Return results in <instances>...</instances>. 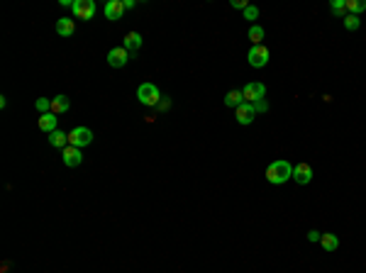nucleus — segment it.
<instances>
[{"label":"nucleus","instance_id":"1","mask_svg":"<svg viewBox=\"0 0 366 273\" xmlns=\"http://www.w3.org/2000/svg\"><path fill=\"white\" fill-rule=\"evenodd\" d=\"M288 178H293V166L286 159H278L274 164H269L266 181L271 186H283V183H288Z\"/></svg>","mask_w":366,"mask_h":273},{"label":"nucleus","instance_id":"2","mask_svg":"<svg viewBox=\"0 0 366 273\" xmlns=\"http://www.w3.org/2000/svg\"><path fill=\"white\" fill-rule=\"evenodd\" d=\"M161 98H164L161 90H159L152 81H147V83H142V86L137 88V100H139L142 105H147V108H156Z\"/></svg>","mask_w":366,"mask_h":273},{"label":"nucleus","instance_id":"3","mask_svg":"<svg viewBox=\"0 0 366 273\" xmlns=\"http://www.w3.org/2000/svg\"><path fill=\"white\" fill-rule=\"evenodd\" d=\"M242 95H244V103L254 105V103H259V100H266V86H264V83H259V81L247 83V86L242 88Z\"/></svg>","mask_w":366,"mask_h":273},{"label":"nucleus","instance_id":"4","mask_svg":"<svg viewBox=\"0 0 366 273\" xmlns=\"http://www.w3.org/2000/svg\"><path fill=\"white\" fill-rule=\"evenodd\" d=\"M68 144L76 146V149H83V146L93 144V130H88V127H76V130H71L68 132Z\"/></svg>","mask_w":366,"mask_h":273},{"label":"nucleus","instance_id":"5","mask_svg":"<svg viewBox=\"0 0 366 273\" xmlns=\"http://www.w3.org/2000/svg\"><path fill=\"white\" fill-rule=\"evenodd\" d=\"M269 59H271V54H269V46H264V44L261 46H252L249 54H247V61L254 68H264L269 64Z\"/></svg>","mask_w":366,"mask_h":273},{"label":"nucleus","instance_id":"6","mask_svg":"<svg viewBox=\"0 0 366 273\" xmlns=\"http://www.w3.org/2000/svg\"><path fill=\"white\" fill-rule=\"evenodd\" d=\"M71 10H74V15H76L78 20L88 22L95 17V10H98V8H95L93 0H74V8H71Z\"/></svg>","mask_w":366,"mask_h":273},{"label":"nucleus","instance_id":"7","mask_svg":"<svg viewBox=\"0 0 366 273\" xmlns=\"http://www.w3.org/2000/svg\"><path fill=\"white\" fill-rule=\"evenodd\" d=\"M127 61H130V52H127L125 46H115V49L108 52V64H110L112 68H122Z\"/></svg>","mask_w":366,"mask_h":273},{"label":"nucleus","instance_id":"8","mask_svg":"<svg viewBox=\"0 0 366 273\" xmlns=\"http://www.w3.org/2000/svg\"><path fill=\"white\" fill-rule=\"evenodd\" d=\"M293 181L298 183V186H308L312 181V168L305 161L303 164H296L293 166Z\"/></svg>","mask_w":366,"mask_h":273},{"label":"nucleus","instance_id":"9","mask_svg":"<svg viewBox=\"0 0 366 273\" xmlns=\"http://www.w3.org/2000/svg\"><path fill=\"white\" fill-rule=\"evenodd\" d=\"M103 12H105V20L117 22L122 17V12H125V3H122V0H108Z\"/></svg>","mask_w":366,"mask_h":273},{"label":"nucleus","instance_id":"10","mask_svg":"<svg viewBox=\"0 0 366 273\" xmlns=\"http://www.w3.org/2000/svg\"><path fill=\"white\" fill-rule=\"evenodd\" d=\"M61 156H64V164H66L68 168H76V166H81V161H83V154H81V149L71 146V144H68L66 149H61Z\"/></svg>","mask_w":366,"mask_h":273},{"label":"nucleus","instance_id":"11","mask_svg":"<svg viewBox=\"0 0 366 273\" xmlns=\"http://www.w3.org/2000/svg\"><path fill=\"white\" fill-rule=\"evenodd\" d=\"M234 115H237V122H239V125H252L256 112H254V108H252L249 103H242L239 108L234 110Z\"/></svg>","mask_w":366,"mask_h":273},{"label":"nucleus","instance_id":"12","mask_svg":"<svg viewBox=\"0 0 366 273\" xmlns=\"http://www.w3.org/2000/svg\"><path fill=\"white\" fill-rule=\"evenodd\" d=\"M56 34L59 37H74V32H76V24H74V20L71 17H61V20H56Z\"/></svg>","mask_w":366,"mask_h":273},{"label":"nucleus","instance_id":"13","mask_svg":"<svg viewBox=\"0 0 366 273\" xmlns=\"http://www.w3.org/2000/svg\"><path fill=\"white\" fill-rule=\"evenodd\" d=\"M142 42H144V39H142V34L139 32H127L125 34V44H122V46H125L130 54H134V52L142 46Z\"/></svg>","mask_w":366,"mask_h":273},{"label":"nucleus","instance_id":"14","mask_svg":"<svg viewBox=\"0 0 366 273\" xmlns=\"http://www.w3.org/2000/svg\"><path fill=\"white\" fill-rule=\"evenodd\" d=\"M39 130L46 132V134H52V132H56V115L54 112H46V115H39Z\"/></svg>","mask_w":366,"mask_h":273},{"label":"nucleus","instance_id":"15","mask_svg":"<svg viewBox=\"0 0 366 273\" xmlns=\"http://www.w3.org/2000/svg\"><path fill=\"white\" fill-rule=\"evenodd\" d=\"M49 144H52L54 149H66L68 146V134L66 132H61V130L52 132V134H49Z\"/></svg>","mask_w":366,"mask_h":273},{"label":"nucleus","instance_id":"16","mask_svg":"<svg viewBox=\"0 0 366 273\" xmlns=\"http://www.w3.org/2000/svg\"><path fill=\"white\" fill-rule=\"evenodd\" d=\"M68 108H71L68 95H56V98H52V112H54V115H64V112H68Z\"/></svg>","mask_w":366,"mask_h":273},{"label":"nucleus","instance_id":"17","mask_svg":"<svg viewBox=\"0 0 366 273\" xmlns=\"http://www.w3.org/2000/svg\"><path fill=\"white\" fill-rule=\"evenodd\" d=\"M320 244H322V249L334 252V249L339 246V239H337V234H332V232H325V234L320 237Z\"/></svg>","mask_w":366,"mask_h":273},{"label":"nucleus","instance_id":"18","mask_svg":"<svg viewBox=\"0 0 366 273\" xmlns=\"http://www.w3.org/2000/svg\"><path fill=\"white\" fill-rule=\"evenodd\" d=\"M249 42H252V46H261V42H264V27L261 24L249 27Z\"/></svg>","mask_w":366,"mask_h":273},{"label":"nucleus","instance_id":"19","mask_svg":"<svg viewBox=\"0 0 366 273\" xmlns=\"http://www.w3.org/2000/svg\"><path fill=\"white\" fill-rule=\"evenodd\" d=\"M244 103V95H242V90H230V93H227V95H225V105H227V108H239V105H242Z\"/></svg>","mask_w":366,"mask_h":273},{"label":"nucleus","instance_id":"20","mask_svg":"<svg viewBox=\"0 0 366 273\" xmlns=\"http://www.w3.org/2000/svg\"><path fill=\"white\" fill-rule=\"evenodd\" d=\"M366 10V0H347V15H356Z\"/></svg>","mask_w":366,"mask_h":273},{"label":"nucleus","instance_id":"21","mask_svg":"<svg viewBox=\"0 0 366 273\" xmlns=\"http://www.w3.org/2000/svg\"><path fill=\"white\" fill-rule=\"evenodd\" d=\"M330 10H332L334 17H347V0H334L332 5H330Z\"/></svg>","mask_w":366,"mask_h":273},{"label":"nucleus","instance_id":"22","mask_svg":"<svg viewBox=\"0 0 366 273\" xmlns=\"http://www.w3.org/2000/svg\"><path fill=\"white\" fill-rule=\"evenodd\" d=\"M342 22H344V30H349V32H356V30H359V24H361V20H359L356 15H347Z\"/></svg>","mask_w":366,"mask_h":273},{"label":"nucleus","instance_id":"23","mask_svg":"<svg viewBox=\"0 0 366 273\" xmlns=\"http://www.w3.org/2000/svg\"><path fill=\"white\" fill-rule=\"evenodd\" d=\"M34 108L39 110L42 115H46V112H52V100H49V98H37Z\"/></svg>","mask_w":366,"mask_h":273},{"label":"nucleus","instance_id":"24","mask_svg":"<svg viewBox=\"0 0 366 273\" xmlns=\"http://www.w3.org/2000/svg\"><path fill=\"white\" fill-rule=\"evenodd\" d=\"M256 17H259V8H254V5H249V8H247V10H244V20L254 22Z\"/></svg>","mask_w":366,"mask_h":273},{"label":"nucleus","instance_id":"25","mask_svg":"<svg viewBox=\"0 0 366 273\" xmlns=\"http://www.w3.org/2000/svg\"><path fill=\"white\" fill-rule=\"evenodd\" d=\"M252 108H254L256 115H261V112H269V103H266V100H259V103H254Z\"/></svg>","mask_w":366,"mask_h":273},{"label":"nucleus","instance_id":"26","mask_svg":"<svg viewBox=\"0 0 366 273\" xmlns=\"http://www.w3.org/2000/svg\"><path fill=\"white\" fill-rule=\"evenodd\" d=\"M168 108H171V98H161L159 100V105H156V110H161V112L168 110Z\"/></svg>","mask_w":366,"mask_h":273},{"label":"nucleus","instance_id":"27","mask_svg":"<svg viewBox=\"0 0 366 273\" xmlns=\"http://www.w3.org/2000/svg\"><path fill=\"white\" fill-rule=\"evenodd\" d=\"M232 8L234 10H247V8H249V3H244V0H232Z\"/></svg>","mask_w":366,"mask_h":273},{"label":"nucleus","instance_id":"28","mask_svg":"<svg viewBox=\"0 0 366 273\" xmlns=\"http://www.w3.org/2000/svg\"><path fill=\"white\" fill-rule=\"evenodd\" d=\"M320 237H322V232H318V230L308 232V239H310V241H320Z\"/></svg>","mask_w":366,"mask_h":273}]
</instances>
